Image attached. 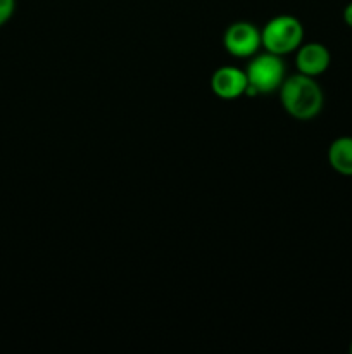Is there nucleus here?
Masks as SVG:
<instances>
[{"label": "nucleus", "instance_id": "nucleus-1", "mask_svg": "<svg viewBox=\"0 0 352 354\" xmlns=\"http://www.w3.org/2000/svg\"><path fill=\"white\" fill-rule=\"evenodd\" d=\"M278 93L283 111L297 121H311L320 116L323 111V88L313 76L300 75V73L286 76Z\"/></svg>", "mask_w": 352, "mask_h": 354}, {"label": "nucleus", "instance_id": "nucleus-2", "mask_svg": "<svg viewBox=\"0 0 352 354\" xmlns=\"http://www.w3.org/2000/svg\"><path fill=\"white\" fill-rule=\"evenodd\" d=\"M304 24L292 14H278L264 23L261 28L262 50L276 55L293 54L304 44Z\"/></svg>", "mask_w": 352, "mask_h": 354}, {"label": "nucleus", "instance_id": "nucleus-3", "mask_svg": "<svg viewBox=\"0 0 352 354\" xmlns=\"http://www.w3.org/2000/svg\"><path fill=\"white\" fill-rule=\"evenodd\" d=\"M245 75L248 80L247 95H269L278 92L286 78L283 57L268 50L257 52L248 59Z\"/></svg>", "mask_w": 352, "mask_h": 354}, {"label": "nucleus", "instance_id": "nucleus-4", "mask_svg": "<svg viewBox=\"0 0 352 354\" xmlns=\"http://www.w3.org/2000/svg\"><path fill=\"white\" fill-rule=\"evenodd\" d=\"M223 47L231 57L251 59L262 50L261 28L251 21H235L224 30Z\"/></svg>", "mask_w": 352, "mask_h": 354}, {"label": "nucleus", "instance_id": "nucleus-5", "mask_svg": "<svg viewBox=\"0 0 352 354\" xmlns=\"http://www.w3.org/2000/svg\"><path fill=\"white\" fill-rule=\"evenodd\" d=\"M211 92L221 100H237L247 95L248 80L238 66H221L211 75Z\"/></svg>", "mask_w": 352, "mask_h": 354}, {"label": "nucleus", "instance_id": "nucleus-6", "mask_svg": "<svg viewBox=\"0 0 352 354\" xmlns=\"http://www.w3.org/2000/svg\"><path fill=\"white\" fill-rule=\"evenodd\" d=\"M295 68L297 73L306 76L317 78L328 71L331 64L330 48L320 41H307L302 44L295 52Z\"/></svg>", "mask_w": 352, "mask_h": 354}, {"label": "nucleus", "instance_id": "nucleus-7", "mask_svg": "<svg viewBox=\"0 0 352 354\" xmlns=\"http://www.w3.org/2000/svg\"><path fill=\"white\" fill-rule=\"evenodd\" d=\"M328 165L342 176H352V137L342 135L330 144L326 152Z\"/></svg>", "mask_w": 352, "mask_h": 354}, {"label": "nucleus", "instance_id": "nucleus-8", "mask_svg": "<svg viewBox=\"0 0 352 354\" xmlns=\"http://www.w3.org/2000/svg\"><path fill=\"white\" fill-rule=\"evenodd\" d=\"M16 12V0H0V28L10 21Z\"/></svg>", "mask_w": 352, "mask_h": 354}, {"label": "nucleus", "instance_id": "nucleus-9", "mask_svg": "<svg viewBox=\"0 0 352 354\" xmlns=\"http://www.w3.org/2000/svg\"><path fill=\"white\" fill-rule=\"evenodd\" d=\"M342 17H344V23L347 24L349 28H352V2H349L347 6L344 7V12H342Z\"/></svg>", "mask_w": 352, "mask_h": 354}, {"label": "nucleus", "instance_id": "nucleus-10", "mask_svg": "<svg viewBox=\"0 0 352 354\" xmlns=\"http://www.w3.org/2000/svg\"><path fill=\"white\" fill-rule=\"evenodd\" d=\"M349 351L352 353V341H351V346H349Z\"/></svg>", "mask_w": 352, "mask_h": 354}]
</instances>
